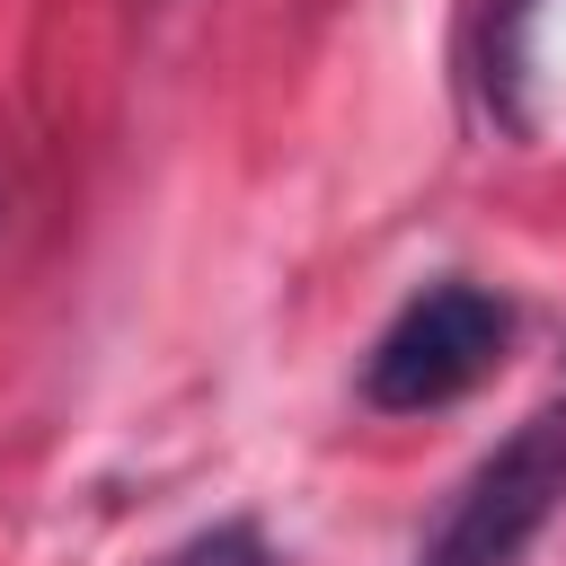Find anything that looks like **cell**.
I'll return each mask as SVG.
<instances>
[{"label": "cell", "mask_w": 566, "mask_h": 566, "mask_svg": "<svg viewBox=\"0 0 566 566\" xmlns=\"http://www.w3.org/2000/svg\"><path fill=\"white\" fill-rule=\"evenodd\" d=\"M513 345V310L486 283H424L363 354V407L380 416H424L469 398Z\"/></svg>", "instance_id": "1"}, {"label": "cell", "mask_w": 566, "mask_h": 566, "mask_svg": "<svg viewBox=\"0 0 566 566\" xmlns=\"http://www.w3.org/2000/svg\"><path fill=\"white\" fill-rule=\"evenodd\" d=\"M557 504H566V407L531 416L513 442H495L469 469V486L424 531L416 566H522L531 539L557 522Z\"/></svg>", "instance_id": "2"}, {"label": "cell", "mask_w": 566, "mask_h": 566, "mask_svg": "<svg viewBox=\"0 0 566 566\" xmlns=\"http://www.w3.org/2000/svg\"><path fill=\"white\" fill-rule=\"evenodd\" d=\"M531 18H539V0H478V27H486V88L504 97V115H513V80H522V62H531Z\"/></svg>", "instance_id": "3"}, {"label": "cell", "mask_w": 566, "mask_h": 566, "mask_svg": "<svg viewBox=\"0 0 566 566\" xmlns=\"http://www.w3.org/2000/svg\"><path fill=\"white\" fill-rule=\"evenodd\" d=\"M168 566H274V548L248 531V522H221V531H203V539H186Z\"/></svg>", "instance_id": "4"}]
</instances>
